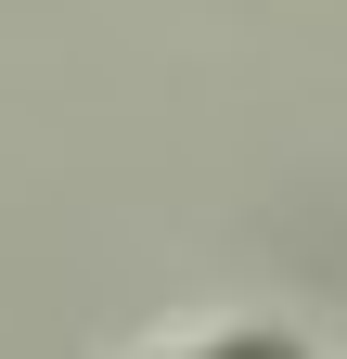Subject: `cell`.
<instances>
[{"label": "cell", "instance_id": "obj_1", "mask_svg": "<svg viewBox=\"0 0 347 359\" xmlns=\"http://www.w3.org/2000/svg\"><path fill=\"white\" fill-rule=\"evenodd\" d=\"M129 359H322L296 321H193V334H155V346H129Z\"/></svg>", "mask_w": 347, "mask_h": 359}]
</instances>
